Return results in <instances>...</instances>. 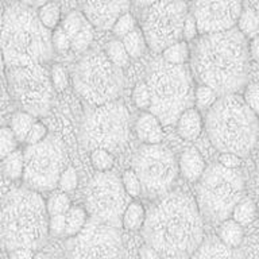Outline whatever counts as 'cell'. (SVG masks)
Wrapping results in <instances>:
<instances>
[{
  "label": "cell",
  "instance_id": "21",
  "mask_svg": "<svg viewBox=\"0 0 259 259\" xmlns=\"http://www.w3.org/2000/svg\"><path fill=\"white\" fill-rule=\"evenodd\" d=\"M205 161L200 153L196 149H188L182 154L180 163H178V170H181L182 176L190 182H196L200 180V177L205 170Z\"/></svg>",
  "mask_w": 259,
  "mask_h": 259
},
{
  "label": "cell",
  "instance_id": "44",
  "mask_svg": "<svg viewBox=\"0 0 259 259\" xmlns=\"http://www.w3.org/2000/svg\"><path fill=\"white\" fill-rule=\"evenodd\" d=\"M46 137H48V128H46V125L44 123H40V121H35L32 124L31 130L28 131L24 142L27 143V146H32L36 145V143H40Z\"/></svg>",
  "mask_w": 259,
  "mask_h": 259
},
{
  "label": "cell",
  "instance_id": "49",
  "mask_svg": "<svg viewBox=\"0 0 259 259\" xmlns=\"http://www.w3.org/2000/svg\"><path fill=\"white\" fill-rule=\"evenodd\" d=\"M34 251L27 248H19L10 252V259H32L34 258Z\"/></svg>",
  "mask_w": 259,
  "mask_h": 259
},
{
  "label": "cell",
  "instance_id": "39",
  "mask_svg": "<svg viewBox=\"0 0 259 259\" xmlns=\"http://www.w3.org/2000/svg\"><path fill=\"white\" fill-rule=\"evenodd\" d=\"M77 184H78V176H77L76 169L69 166L60 176L57 186L60 188L62 193H66V192H72V190L76 189Z\"/></svg>",
  "mask_w": 259,
  "mask_h": 259
},
{
  "label": "cell",
  "instance_id": "18",
  "mask_svg": "<svg viewBox=\"0 0 259 259\" xmlns=\"http://www.w3.org/2000/svg\"><path fill=\"white\" fill-rule=\"evenodd\" d=\"M190 259H243V255L238 248L227 247L218 238H209L202 240Z\"/></svg>",
  "mask_w": 259,
  "mask_h": 259
},
{
  "label": "cell",
  "instance_id": "43",
  "mask_svg": "<svg viewBox=\"0 0 259 259\" xmlns=\"http://www.w3.org/2000/svg\"><path fill=\"white\" fill-rule=\"evenodd\" d=\"M243 100L246 105L256 115L259 111V92H258V84L251 82L246 87L244 95H243Z\"/></svg>",
  "mask_w": 259,
  "mask_h": 259
},
{
  "label": "cell",
  "instance_id": "50",
  "mask_svg": "<svg viewBox=\"0 0 259 259\" xmlns=\"http://www.w3.org/2000/svg\"><path fill=\"white\" fill-rule=\"evenodd\" d=\"M139 259H161V258H159V255H158L157 252L151 248V247L145 244V246L141 248V251H139Z\"/></svg>",
  "mask_w": 259,
  "mask_h": 259
},
{
  "label": "cell",
  "instance_id": "34",
  "mask_svg": "<svg viewBox=\"0 0 259 259\" xmlns=\"http://www.w3.org/2000/svg\"><path fill=\"white\" fill-rule=\"evenodd\" d=\"M105 56H107V58L119 69L123 68L124 65H127V62H128L130 60V57L128 54H127V52H125L124 46L121 44V40L119 39H113L109 42Z\"/></svg>",
  "mask_w": 259,
  "mask_h": 259
},
{
  "label": "cell",
  "instance_id": "9",
  "mask_svg": "<svg viewBox=\"0 0 259 259\" xmlns=\"http://www.w3.org/2000/svg\"><path fill=\"white\" fill-rule=\"evenodd\" d=\"M74 88L92 105L116 100L123 91V73L104 53L92 52L81 58L74 70Z\"/></svg>",
  "mask_w": 259,
  "mask_h": 259
},
{
  "label": "cell",
  "instance_id": "37",
  "mask_svg": "<svg viewBox=\"0 0 259 259\" xmlns=\"http://www.w3.org/2000/svg\"><path fill=\"white\" fill-rule=\"evenodd\" d=\"M218 97V95L205 85H198L194 89V103L198 109H209Z\"/></svg>",
  "mask_w": 259,
  "mask_h": 259
},
{
  "label": "cell",
  "instance_id": "2",
  "mask_svg": "<svg viewBox=\"0 0 259 259\" xmlns=\"http://www.w3.org/2000/svg\"><path fill=\"white\" fill-rule=\"evenodd\" d=\"M192 69L200 85L219 97L238 93L250 74L247 39L236 27L202 35L192 57Z\"/></svg>",
  "mask_w": 259,
  "mask_h": 259
},
{
  "label": "cell",
  "instance_id": "3",
  "mask_svg": "<svg viewBox=\"0 0 259 259\" xmlns=\"http://www.w3.org/2000/svg\"><path fill=\"white\" fill-rule=\"evenodd\" d=\"M0 50L11 68L42 65L54 54L52 31L40 24L35 10L15 3L4 11Z\"/></svg>",
  "mask_w": 259,
  "mask_h": 259
},
{
  "label": "cell",
  "instance_id": "1",
  "mask_svg": "<svg viewBox=\"0 0 259 259\" xmlns=\"http://www.w3.org/2000/svg\"><path fill=\"white\" fill-rule=\"evenodd\" d=\"M146 244L161 259H190L204 240V222L190 194L176 190L146 213Z\"/></svg>",
  "mask_w": 259,
  "mask_h": 259
},
{
  "label": "cell",
  "instance_id": "42",
  "mask_svg": "<svg viewBox=\"0 0 259 259\" xmlns=\"http://www.w3.org/2000/svg\"><path fill=\"white\" fill-rule=\"evenodd\" d=\"M50 80H52L53 89L57 92H62L68 87V73L61 65H54L52 69V74H50Z\"/></svg>",
  "mask_w": 259,
  "mask_h": 259
},
{
  "label": "cell",
  "instance_id": "20",
  "mask_svg": "<svg viewBox=\"0 0 259 259\" xmlns=\"http://www.w3.org/2000/svg\"><path fill=\"white\" fill-rule=\"evenodd\" d=\"M177 131L180 137L185 141H196L202 131V119L197 109L192 108L186 109L180 115L177 120Z\"/></svg>",
  "mask_w": 259,
  "mask_h": 259
},
{
  "label": "cell",
  "instance_id": "35",
  "mask_svg": "<svg viewBox=\"0 0 259 259\" xmlns=\"http://www.w3.org/2000/svg\"><path fill=\"white\" fill-rule=\"evenodd\" d=\"M18 143L16 138L10 130V127H3L0 128V161L7 158L10 154L18 150Z\"/></svg>",
  "mask_w": 259,
  "mask_h": 259
},
{
  "label": "cell",
  "instance_id": "55",
  "mask_svg": "<svg viewBox=\"0 0 259 259\" xmlns=\"http://www.w3.org/2000/svg\"><path fill=\"white\" fill-rule=\"evenodd\" d=\"M0 10H2V3H0Z\"/></svg>",
  "mask_w": 259,
  "mask_h": 259
},
{
  "label": "cell",
  "instance_id": "47",
  "mask_svg": "<svg viewBox=\"0 0 259 259\" xmlns=\"http://www.w3.org/2000/svg\"><path fill=\"white\" fill-rule=\"evenodd\" d=\"M197 26H196V20H194L192 14H188L184 23V30H182V38H185L186 40H192L197 35Z\"/></svg>",
  "mask_w": 259,
  "mask_h": 259
},
{
  "label": "cell",
  "instance_id": "6",
  "mask_svg": "<svg viewBox=\"0 0 259 259\" xmlns=\"http://www.w3.org/2000/svg\"><path fill=\"white\" fill-rule=\"evenodd\" d=\"M145 84L151 99L150 113L162 125L176 124L180 115L193 107V77L186 65H170L158 58L150 65Z\"/></svg>",
  "mask_w": 259,
  "mask_h": 259
},
{
  "label": "cell",
  "instance_id": "45",
  "mask_svg": "<svg viewBox=\"0 0 259 259\" xmlns=\"http://www.w3.org/2000/svg\"><path fill=\"white\" fill-rule=\"evenodd\" d=\"M52 45L54 52L58 53H66L70 49V40L61 27H57L52 32Z\"/></svg>",
  "mask_w": 259,
  "mask_h": 259
},
{
  "label": "cell",
  "instance_id": "29",
  "mask_svg": "<svg viewBox=\"0 0 259 259\" xmlns=\"http://www.w3.org/2000/svg\"><path fill=\"white\" fill-rule=\"evenodd\" d=\"M88 26H91L87 18L84 16V14L81 11H72L69 12L68 15L65 16L64 22H62V30L66 34V36L69 38V40L74 38V36L81 32L84 28H87Z\"/></svg>",
  "mask_w": 259,
  "mask_h": 259
},
{
  "label": "cell",
  "instance_id": "24",
  "mask_svg": "<svg viewBox=\"0 0 259 259\" xmlns=\"http://www.w3.org/2000/svg\"><path fill=\"white\" fill-rule=\"evenodd\" d=\"M236 24H238L236 28L246 39H251L258 35L259 16L254 8H251L250 6L247 8H243Z\"/></svg>",
  "mask_w": 259,
  "mask_h": 259
},
{
  "label": "cell",
  "instance_id": "38",
  "mask_svg": "<svg viewBox=\"0 0 259 259\" xmlns=\"http://www.w3.org/2000/svg\"><path fill=\"white\" fill-rule=\"evenodd\" d=\"M121 185H123V189L127 193V196L131 198H137L141 196L142 188L141 182L138 180L137 174L134 173L133 170H125L123 173V177H121Z\"/></svg>",
  "mask_w": 259,
  "mask_h": 259
},
{
  "label": "cell",
  "instance_id": "19",
  "mask_svg": "<svg viewBox=\"0 0 259 259\" xmlns=\"http://www.w3.org/2000/svg\"><path fill=\"white\" fill-rule=\"evenodd\" d=\"M135 131L138 138L145 145H159L163 138L162 124L150 112H143L139 115L135 124Z\"/></svg>",
  "mask_w": 259,
  "mask_h": 259
},
{
  "label": "cell",
  "instance_id": "32",
  "mask_svg": "<svg viewBox=\"0 0 259 259\" xmlns=\"http://www.w3.org/2000/svg\"><path fill=\"white\" fill-rule=\"evenodd\" d=\"M4 174L11 180H19L23 174V151L16 150L3 159Z\"/></svg>",
  "mask_w": 259,
  "mask_h": 259
},
{
  "label": "cell",
  "instance_id": "33",
  "mask_svg": "<svg viewBox=\"0 0 259 259\" xmlns=\"http://www.w3.org/2000/svg\"><path fill=\"white\" fill-rule=\"evenodd\" d=\"M72 206L70 198L66 193H56L49 198L46 202V210H48L49 218L50 216H58V214H66Z\"/></svg>",
  "mask_w": 259,
  "mask_h": 259
},
{
  "label": "cell",
  "instance_id": "28",
  "mask_svg": "<svg viewBox=\"0 0 259 259\" xmlns=\"http://www.w3.org/2000/svg\"><path fill=\"white\" fill-rule=\"evenodd\" d=\"M38 19H39L40 24L45 28H48L49 31L56 30L61 19V10L60 6L57 3H45L39 7V10L36 11Z\"/></svg>",
  "mask_w": 259,
  "mask_h": 259
},
{
  "label": "cell",
  "instance_id": "31",
  "mask_svg": "<svg viewBox=\"0 0 259 259\" xmlns=\"http://www.w3.org/2000/svg\"><path fill=\"white\" fill-rule=\"evenodd\" d=\"M190 57L189 46L185 40L171 45L162 52V60L170 65H185Z\"/></svg>",
  "mask_w": 259,
  "mask_h": 259
},
{
  "label": "cell",
  "instance_id": "53",
  "mask_svg": "<svg viewBox=\"0 0 259 259\" xmlns=\"http://www.w3.org/2000/svg\"><path fill=\"white\" fill-rule=\"evenodd\" d=\"M32 259H53V258H50L49 255L39 254V255H34V258H32Z\"/></svg>",
  "mask_w": 259,
  "mask_h": 259
},
{
  "label": "cell",
  "instance_id": "25",
  "mask_svg": "<svg viewBox=\"0 0 259 259\" xmlns=\"http://www.w3.org/2000/svg\"><path fill=\"white\" fill-rule=\"evenodd\" d=\"M146 210L139 202H130L125 208L123 218H121V226L130 231L139 230L145 223Z\"/></svg>",
  "mask_w": 259,
  "mask_h": 259
},
{
  "label": "cell",
  "instance_id": "56",
  "mask_svg": "<svg viewBox=\"0 0 259 259\" xmlns=\"http://www.w3.org/2000/svg\"><path fill=\"white\" fill-rule=\"evenodd\" d=\"M0 259H2V254H0Z\"/></svg>",
  "mask_w": 259,
  "mask_h": 259
},
{
  "label": "cell",
  "instance_id": "11",
  "mask_svg": "<svg viewBox=\"0 0 259 259\" xmlns=\"http://www.w3.org/2000/svg\"><path fill=\"white\" fill-rule=\"evenodd\" d=\"M133 171L147 197L167 193L178 174V163L167 147L159 145L141 146L134 155Z\"/></svg>",
  "mask_w": 259,
  "mask_h": 259
},
{
  "label": "cell",
  "instance_id": "22",
  "mask_svg": "<svg viewBox=\"0 0 259 259\" xmlns=\"http://www.w3.org/2000/svg\"><path fill=\"white\" fill-rule=\"evenodd\" d=\"M243 228L232 219H227L219 228V240L230 248H238L243 242Z\"/></svg>",
  "mask_w": 259,
  "mask_h": 259
},
{
  "label": "cell",
  "instance_id": "54",
  "mask_svg": "<svg viewBox=\"0 0 259 259\" xmlns=\"http://www.w3.org/2000/svg\"><path fill=\"white\" fill-rule=\"evenodd\" d=\"M2 27H3V16L0 15V34H2Z\"/></svg>",
  "mask_w": 259,
  "mask_h": 259
},
{
  "label": "cell",
  "instance_id": "17",
  "mask_svg": "<svg viewBox=\"0 0 259 259\" xmlns=\"http://www.w3.org/2000/svg\"><path fill=\"white\" fill-rule=\"evenodd\" d=\"M128 8V2H87L81 12L92 27L109 30Z\"/></svg>",
  "mask_w": 259,
  "mask_h": 259
},
{
  "label": "cell",
  "instance_id": "13",
  "mask_svg": "<svg viewBox=\"0 0 259 259\" xmlns=\"http://www.w3.org/2000/svg\"><path fill=\"white\" fill-rule=\"evenodd\" d=\"M128 204L130 197L113 173L95 174L85 190L87 214L109 226L119 227Z\"/></svg>",
  "mask_w": 259,
  "mask_h": 259
},
{
  "label": "cell",
  "instance_id": "7",
  "mask_svg": "<svg viewBox=\"0 0 259 259\" xmlns=\"http://www.w3.org/2000/svg\"><path fill=\"white\" fill-rule=\"evenodd\" d=\"M244 197V180L238 169H226L219 163L205 167L198 180L196 204L201 218L223 223L230 219L235 205Z\"/></svg>",
  "mask_w": 259,
  "mask_h": 259
},
{
  "label": "cell",
  "instance_id": "8",
  "mask_svg": "<svg viewBox=\"0 0 259 259\" xmlns=\"http://www.w3.org/2000/svg\"><path fill=\"white\" fill-rule=\"evenodd\" d=\"M130 113L121 101H111L91 109L82 119L80 143L89 151L105 150L112 154L127 145Z\"/></svg>",
  "mask_w": 259,
  "mask_h": 259
},
{
  "label": "cell",
  "instance_id": "23",
  "mask_svg": "<svg viewBox=\"0 0 259 259\" xmlns=\"http://www.w3.org/2000/svg\"><path fill=\"white\" fill-rule=\"evenodd\" d=\"M87 212L81 206H70V209L65 214V232L64 236L73 238L84 228L87 223Z\"/></svg>",
  "mask_w": 259,
  "mask_h": 259
},
{
  "label": "cell",
  "instance_id": "16",
  "mask_svg": "<svg viewBox=\"0 0 259 259\" xmlns=\"http://www.w3.org/2000/svg\"><path fill=\"white\" fill-rule=\"evenodd\" d=\"M243 3L238 0H205L193 4L197 32L201 35L228 31L238 23Z\"/></svg>",
  "mask_w": 259,
  "mask_h": 259
},
{
  "label": "cell",
  "instance_id": "52",
  "mask_svg": "<svg viewBox=\"0 0 259 259\" xmlns=\"http://www.w3.org/2000/svg\"><path fill=\"white\" fill-rule=\"evenodd\" d=\"M4 66H6V62H4L3 53H2V50H0V73L4 70Z\"/></svg>",
  "mask_w": 259,
  "mask_h": 259
},
{
  "label": "cell",
  "instance_id": "12",
  "mask_svg": "<svg viewBox=\"0 0 259 259\" xmlns=\"http://www.w3.org/2000/svg\"><path fill=\"white\" fill-rule=\"evenodd\" d=\"M189 7L185 2H155L146 10L142 34L153 52L162 53L182 40Z\"/></svg>",
  "mask_w": 259,
  "mask_h": 259
},
{
  "label": "cell",
  "instance_id": "41",
  "mask_svg": "<svg viewBox=\"0 0 259 259\" xmlns=\"http://www.w3.org/2000/svg\"><path fill=\"white\" fill-rule=\"evenodd\" d=\"M133 100L138 108L141 109H149L151 99H150V92L147 85L145 82H139L137 87L134 88L133 92Z\"/></svg>",
  "mask_w": 259,
  "mask_h": 259
},
{
  "label": "cell",
  "instance_id": "5",
  "mask_svg": "<svg viewBox=\"0 0 259 259\" xmlns=\"http://www.w3.org/2000/svg\"><path fill=\"white\" fill-rule=\"evenodd\" d=\"M205 127L219 151L239 158L250 154L258 138V117L238 93L218 97L208 109Z\"/></svg>",
  "mask_w": 259,
  "mask_h": 259
},
{
  "label": "cell",
  "instance_id": "14",
  "mask_svg": "<svg viewBox=\"0 0 259 259\" xmlns=\"http://www.w3.org/2000/svg\"><path fill=\"white\" fill-rule=\"evenodd\" d=\"M121 250L119 228L89 218L66 243V259H121Z\"/></svg>",
  "mask_w": 259,
  "mask_h": 259
},
{
  "label": "cell",
  "instance_id": "36",
  "mask_svg": "<svg viewBox=\"0 0 259 259\" xmlns=\"http://www.w3.org/2000/svg\"><path fill=\"white\" fill-rule=\"evenodd\" d=\"M91 162L99 173H105L112 169L115 159L112 154L105 150H93L91 151Z\"/></svg>",
  "mask_w": 259,
  "mask_h": 259
},
{
  "label": "cell",
  "instance_id": "4",
  "mask_svg": "<svg viewBox=\"0 0 259 259\" xmlns=\"http://www.w3.org/2000/svg\"><path fill=\"white\" fill-rule=\"evenodd\" d=\"M49 236L46 201L27 188L12 189L0 206V239L10 252L19 248L35 250Z\"/></svg>",
  "mask_w": 259,
  "mask_h": 259
},
{
  "label": "cell",
  "instance_id": "27",
  "mask_svg": "<svg viewBox=\"0 0 259 259\" xmlns=\"http://www.w3.org/2000/svg\"><path fill=\"white\" fill-rule=\"evenodd\" d=\"M255 214H256V209H255L254 202L251 201L250 198L243 197L240 201L235 205L234 210H232V220L235 223H238L239 226H248L254 222Z\"/></svg>",
  "mask_w": 259,
  "mask_h": 259
},
{
  "label": "cell",
  "instance_id": "30",
  "mask_svg": "<svg viewBox=\"0 0 259 259\" xmlns=\"http://www.w3.org/2000/svg\"><path fill=\"white\" fill-rule=\"evenodd\" d=\"M121 44L124 46L128 57H134V58L141 57L146 50L145 36L142 34V30H139L137 27L134 28L131 32H128L127 35L121 38Z\"/></svg>",
  "mask_w": 259,
  "mask_h": 259
},
{
  "label": "cell",
  "instance_id": "51",
  "mask_svg": "<svg viewBox=\"0 0 259 259\" xmlns=\"http://www.w3.org/2000/svg\"><path fill=\"white\" fill-rule=\"evenodd\" d=\"M248 53L251 54V57L254 58V61H258L259 58V39L258 35L251 38L250 39V49H248Z\"/></svg>",
  "mask_w": 259,
  "mask_h": 259
},
{
  "label": "cell",
  "instance_id": "40",
  "mask_svg": "<svg viewBox=\"0 0 259 259\" xmlns=\"http://www.w3.org/2000/svg\"><path fill=\"white\" fill-rule=\"evenodd\" d=\"M135 28V19L134 16L130 14V12H125L121 16H119V19L115 22L112 27L113 34L119 38H123L125 36L128 32H131Z\"/></svg>",
  "mask_w": 259,
  "mask_h": 259
},
{
  "label": "cell",
  "instance_id": "10",
  "mask_svg": "<svg viewBox=\"0 0 259 259\" xmlns=\"http://www.w3.org/2000/svg\"><path fill=\"white\" fill-rule=\"evenodd\" d=\"M66 150L60 138L48 135L23 151V182L34 192L53 190L66 167Z\"/></svg>",
  "mask_w": 259,
  "mask_h": 259
},
{
  "label": "cell",
  "instance_id": "26",
  "mask_svg": "<svg viewBox=\"0 0 259 259\" xmlns=\"http://www.w3.org/2000/svg\"><path fill=\"white\" fill-rule=\"evenodd\" d=\"M35 123L34 116H31L30 113L24 112V111H19L16 112L11 119V127L10 130L14 134V137L16 138L18 142H24L26 137H27L28 131L31 130L32 124Z\"/></svg>",
  "mask_w": 259,
  "mask_h": 259
},
{
  "label": "cell",
  "instance_id": "46",
  "mask_svg": "<svg viewBox=\"0 0 259 259\" xmlns=\"http://www.w3.org/2000/svg\"><path fill=\"white\" fill-rule=\"evenodd\" d=\"M65 232V214L50 216L49 218V234L54 236H64Z\"/></svg>",
  "mask_w": 259,
  "mask_h": 259
},
{
  "label": "cell",
  "instance_id": "48",
  "mask_svg": "<svg viewBox=\"0 0 259 259\" xmlns=\"http://www.w3.org/2000/svg\"><path fill=\"white\" fill-rule=\"evenodd\" d=\"M219 165L226 167V169H238L240 166V158L234 155V154L223 153L219 157Z\"/></svg>",
  "mask_w": 259,
  "mask_h": 259
},
{
  "label": "cell",
  "instance_id": "15",
  "mask_svg": "<svg viewBox=\"0 0 259 259\" xmlns=\"http://www.w3.org/2000/svg\"><path fill=\"white\" fill-rule=\"evenodd\" d=\"M10 89L19 104L31 116L46 115L53 100V85L48 69L44 65L11 68Z\"/></svg>",
  "mask_w": 259,
  "mask_h": 259
}]
</instances>
